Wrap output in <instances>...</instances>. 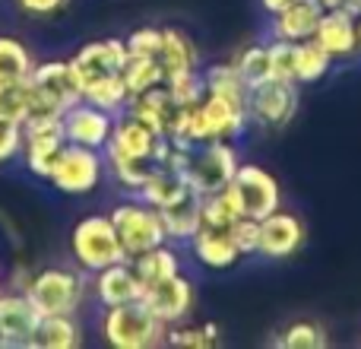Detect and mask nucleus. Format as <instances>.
I'll return each mask as SVG.
<instances>
[{
  "mask_svg": "<svg viewBox=\"0 0 361 349\" xmlns=\"http://www.w3.org/2000/svg\"><path fill=\"white\" fill-rule=\"evenodd\" d=\"M25 295L42 314H76L86 299V276L67 267H44L29 276Z\"/></svg>",
  "mask_w": 361,
  "mask_h": 349,
  "instance_id": "obj_5",
  "label": "nucleus"
},
{
  "mask_svg": "<svg viewBox=\"0 0 361 349\" xmlns=\"http://www.w3.org/2000/svg\"><path fill=\"white\" fill-rule=\"evenodd\" d=\"M180 108H184V105H178V102H175L171 89L165 86V83H159V86H152V89H146V93L133 95L130 105H127V112L137 114V118L143 121V124H149L156 134L169 137L171 127H175V121H178V114H180Z\"/></svg>",
  "mask_w": 361,
  "mask_h": 349,
  "instance_id": "obj_17",
  "label": "nucleus"
},
{
  "mask_svg": "<svg viewBox=\"0 0 361 349\" xmlns=\"http://www.w3.org/2000/svg\"><path fill=\"white\" fill-rule=\"evenodd\" d=\"M70 251H73V261L82 273H99V270L111 267V264L127 261L111 216H102V213L82 216L80 223L73 225Z\"/></svg>",
  "mask_w": 361,
  "mask_h": 349,
  "instance_id": "obj_4",
  "label": "nucleus"
},
{
  "mask_svg": "<svg viewBox=\"0 0 361 349\" xmlns=\"http://www.w3.org/2000/svg\"><path fill=\"white\" fill-rule=\"evenodd\" d=\"M63 146L67 140H63L61 118H32L23 124V159L25 169L35 178L51 181V172H54Z\"/></svg>",
  "mask_w": 361,
  "mask_h": 349,
  "instance_id": "obj_9",
  "label": "nucleus"
},
{
  "mask_svg": "<svg viewBox=\"0 0 361 349\" xmlns=\"http://www.w3.org/2000/svg\"><path fill=\"white\" fill-rule=\"evenodd\" d=\"M241 219V206H238L235 191L222 187L216 194H206L200 200V225H209V229H231V225Z\"/></svg>",
  "mask_w": 361,
  "mask_h": 349,
  "instance_id": "obj_27",
  "label": "nucleus"
},
{
  "mask_svg": "<svg viewBox=\"0 0 361 349\" xmlns=\"http://www.w3.org/2000/svg\"><path fill=\"white\" fill-rule=\"evenodd\" d=\"M105 153L102 150H89V146H76L67 143L57 159L54 172H51V184L61 194L70 197H82V194H92L99 187L102 174H105Z\"/></svg>",
  "mask_w": 361,
  "mask_h": 349,
  "instance_id": "obj_8",
  "label": "nucleus"
},
{
  "mask_svg": "<svg viewBox=\"0 0 361 349\" xmlns=\"http://www.w3.org/2000/svg\"><path fill=\"white\" fill-rule=\"evenodd\" d=\"M231 191L238 197L241 216L263 219L273 210H279V184L260 165H238L235 178H231Z\"/></svg>",
  "mask_w": 361,
  "mask_h": 349,
  "instance_id": "obj_12",
  "label": "nucleus"
},
{
  "mask_svg": "<svg viewBox=\"0 0 361 349\" xmlns=\"http://www.w3.org/2000/svg\"><path fill=\"white\" fill-rule=\"evenodd\" d=\"M314 42L330 57H349L355 51V16L349 10H324L314 29Z\"/></svg>",
  "mask_w": 361,
  "mask_h": 349,
  "instance_id": "obj_20",
  "label": "nucleus"
},
{
  "mask_svg": "<svg viewBox=\"0 0 361 349\" xmlns=\"http://www.w3.org/2000/svg\"><path fill=\"white\" fill-rule=\"evenodd\" d=\"M326 6L320 0H292L288 6H282L279 13H273V32L276 38H286V42H305L314 38L320 16H324Z\"/></svg>",
  "mask_w": 361,
  "mask_h": 349,
  "instance_id": "obj_19",
  "label": "nucleus"
},
{
  "mask_svg": "<svg viewBox=\"0 0 361 349\" xmlns=\"http://www.w3.org/2000/svg\"><path fill=\"white\" fill-rule=\"evenodd\" d=\"M82 99L92 102V105L105 108V112L118 114L130 105V93L124 86V76L121 73H111V76H102V80H92L82 86Z\"/></svg>",
  "mask_w": 361,
  "mask_h": 349,
  "instance_id": "obj_28",
  "label": "nucleus"
},
{
  "mask_svg": "<svg viewBox=\"0 0 361 349\" xmlns=\"http://www.w3.org/2000/svg\"><path fill=\"white\" fill-rule=\"evenodd\" d=\"M273 346L279 349H324L326 346V331L314 321H295V324L282 327L273 337Z\"/></svg>",
  "mask_w": 361,
  "mask_h": 349,
  "instance_id": "obj_33",
  "label": "nucleus"
},
{
  "mask_svg": "<svg viewBox=\"0 0 361 349\" xmlns=\"http://www.w3.org/2000/svg\"><path fill=\"white\" fill-rule=\"evenodd\" d=\"M105 165L111 169V174L124 187L140 191V187H143V181L149 178L152 169H156L159 162H152V159H105Z\"/></svg>",
  "mask_w": 361,
  "mask_h": 349,
  "instance_id": "obj_36",
  "label": "nucleus"
},
{
  "mask_svg": "<svg viewBox=\"0 0 361 349\" xmlns=\"http://www.w3.org/2000/svg\"><path fill=\"white\" fill-rule=\"evenodd\" d=\"M127 54H140V57H156L159 45H162V29L156 25H143V29H133L130 35L124 38Z\"/></svg>",
  "mask_w": 361,
  "mask_h": 349,
  "instance_id": "obj_39",
  "label": "nucleus"
},
{
  "mask_svg": "<svg viewBox=\"0 0 361 349\" xmlns=\"http://www.w3.org/2000/svg\"><path fill=\"white\" fill-rule=\"evenodd\" d=\"M165 343H171V346H190V349H209V346L219 343V331H216V324L175 327V331H165Z\"/></svg>",
  "mask_w": 361,
  "mask_h": 349,
  "instance_id": "obj_37",
  "label": "nucleus"
},
{
  "mask_svg": "<svg viewBox=\"0 0 361 349\" xmlns=\"http://www.w3.org/2000/svg\"><path fill=\"white\" fill-rule=\"evenodd\" d=\"M130 264H133V270H137L143 289L152 286V283H159V280H165V276L178 273V254L169 251L165 244H159V248H152V251H143V254H137Z\"/></svg>",
  "mask_w": 361,
  "mask_h": 349,
  "instance_id": "obj_30",
  "label": "nucleus"
},
{
  "mask_svg": "<svg viewBox=\"0 0 361 349\" xmlns=\"http://www.w3.org/2000/svg\"><path fill=\"white\" fill-rule=\"evenodd\" d=\"M121 76H124V86H127V93H130V99L140 93H146V89L159 86V83H165V73H162L156 57H140V54L127 57Z\"/></svg>",
  "mask_w": 361,
  "mask_h": 349,
  "instance_id": "obj_31",
  "label": "nucleus"
},
{
  "mask_svg": "<svg viewBox=\"0 0 361 349\" xmlns=\"http://www.w3.org/2000/svg\"><path fill=\"white\" fill-rule=\"evenodd\" d=\"M169 165L184 174L190 191L206 197V194H216L231 184V178L238 172V156L228 146V140H206V143L193 146L171 143Z\"/></svg>",
  "mask_w": 361,
  "mask_h": 349,
  "instance_id": "obj_1",
  "label": "nucleus"
},
{
  "mask_svg": "<svg viewBox=\"0 0 361 349\" xmlns=\"http://www.w3.org/2000/svg\"><path fill=\"white\" fill-rule=\"evenodd\" d=\"M140 302H143L162 324H178V321L187 318V312H190V305H193V286L180 273H171V276H165V280L146 286Z\"/></svg>",
  "mask_w": 361,
  "mask_h": 349,
  "instance_id": "obj_15",
  "label": "nucleus"
},
{
  "mask_svg": "<svg viewBox=\"0 0 361 349\" xmlns=\"http://www.w3.org/2000/svg\"><path fill=\"white\" fill-rule=\"evenodd\" d=\"M203 83H206V93L209 95H219V99H225V102H231V105L247 112L250 86L244 83V76L238 73L235 64H212V67L203 73Z\"/></svg>",
  "mask_w": 361,
  "mask_h": 349,
  "instance_id": "obj_26",
  "label": "nucleus"
},
{
  "mask_svg": "<svg viewBox=\"0 0 361 349\" xmlns=\"http://www.w3.org/2000/svg\"><path fill=\"white\" fill-rule=\"evenodd\" d=\"M269 80L295 83V42L276 38L269 45Z\"/></svg>",
  "mask_w": 361,
  "mask_h": 349,
  "instance_id": "obj_38",
  "label": "nucleus"
},
{
  "mask_svg": "<svg viewBox=\"0 0 361 349\" xmlns=\"http://www.w3.org/2000/svg\"><path fill=\"white\" fill-rule=\"evenodd\" d=\"M156 61L165 73V83H169V80H175V76L193 73L200 57H197L193 42L180 29H162V45H159Z\"/></svg>",
  "mask_w": 361,
  "mask_h": 349,
  "instance_id": "obj_23",
  "label": "nucleus"
},
{
  "mask_svg": "<svg viewBox=\"0 0 361 349\" xmlns=\"http://www.w3.org/2000/svg\"><path fill=\"white\" fill-rule=\"evenodd\" d=\"M355 51H361V16H355Z\"/></svg>",
  "mask_w": 361,
  "mask_h": 349,
  "instance_id": "obj_44",
  "label": "nucleus"
},
{
  "mask_svg": "<svg viewBox=\"0 0 361 349\" xmlns=\"http://www.w3.org/2000/svg\"><path fill=\"white\" fill-rule=\"evenodd\" d=\"M193 242V254L203 267L212 270H225L241 257L235 238H231V229H209V225H200L197 235L190 238Z\"/></svg>",
  "mask_w": 361,
  "mask_h": 349,
  "instance_id": "obj_21",
  "label": "nucleus"
},
{
  "mask_svg": "<svg viewBox=\"0 0 361 349\" xmlns=\"http://www.w3.org/2000/svg\"><path fill=\"white\" fill-rule=\"evenodd\" d=\"M35 57L19 38L0 35V80H29Z\"/></svg>",
  "mask_w": 361,
  "mask_h": 349,
  "instance_id": "obj_32",
  "label": "nucleus"
},
{
  "mask_svg": "<svg viewBox=\"0 0 361 349\" xmlns=\"http://www.w3.org/2000/svg\"><path fill=\"white\" fill-rule=\"evenodd\" d=\"M127 45L121 38H99V42H86L73 57L76 76H80V89L92 80H102V76H111V73H121L127 64Z\"/></svg>",
  "mask_w": 361,
  "mask_h": 349,
  "instance_id": "obj_14",
  "label": "nucleus"
},
{
  "mask_svg": "<svg viewBox=\"0 0 361 349\" xmlns=\"http://www.w3.org/2000/svg\"><path fill=\"white\" fill-rule=\"evenodd\" d=\"M16 4L29 16H57L61 10H67L70 0H16Z\"/></svg>",
  "mask_w": 361,
  "mask_h": 349,
  "instance_id": "obj_42",
  "label": "nucleus"
},
{
  "mask_svg": "<svg viewBox=\"0 0 361 349\" xmlns=\"http://www.w3.org/2000/svg\"><path fill=\"white\" fill-rule=\"evenodd\" d=\"M298 112V83L263 80L250 86L247 114L263 127H286Z\"/></svg>",
  "mask_w": 361,
  "mask_h": 349,
  "instance_id": "obj_10",
  "label": "nucleus"
},
{
  "mask_svg": "<svg viewBox=\"0 0 361 349\" xmlns=\"http://www.w3.org/2000/svg\"><path fill=\"white\" fill-rule=\"evenodd\" d=\"M333 57L314 38L295 42V83H317L326 76Z\"/></svg>",
  "mask_w": 361,
  "mask_h": 349,
  "instance_id": "obj_29",
  "label": "nucleus"
},
{
  "mask_svg": "<svg viewBox=\"0 0 361 349\" xmlns=\"http://www.w3.org/2000/svg\"><path fill=\"white\" fill-rule=\"evenodd\" d=\"M169 324L156 318L143 302H127V305L105 308L102 318V333L114 349H152L165 343Z\"/></svg>",
  "mask_w": 361,
  "mask_h": 349,
  "instance_id": "obj_3",
  "label": "nucleus"
},
{
  "mask_svg": "<svg viewBox=\"0 0 361 349\" xmlns=\"http://www.w3.org/2000/svg\"><path fill=\"white\" fill-rule=\"evenodd\" d=\"M235 67H238V73L244 76L247 86H257V83L269 80V45L267 48H263V45H250V48H244L241 54L235 57Z\"/></svg>",
  "mask_w": 361,
  "mask_h": 349,
  "instance_id": "obj_35",
  "label": "nucleus"
},
{
  "mask_svg": "<svg viewBox=\"0 0 361 349\" xmlns=\"http://www.w3.org/2000/svg\"><path fill=\"white\" fill-rule=\"evenodd\" d=\"M29 105H32L29 80H0V118L23 124L29 118Z\"/></svg>",
  "mask_w": 361,
  "mask_h": 349,
  "instance_id": "obj_34",
  "label": "nucleus"
},
{
  "mask_svg": "<svg viewBox=\"0 0 361 349\" xmlns=\"http://www.w3.org/2000/svg\"><path fill=\"white\" fill-rule=\"evenodd\" d=\"M187 191H190L187 178L178 169H171V165L165 162V165H156V169H152V174L143 181V187H140L137 194H140V200H146L149 206L162 210V206L175 203L178 197H184Z\"/></svg>",
  "mask_w": 361,
  "mask_h": 349,
  "instance_id": "obj_25",
  "label": "nucleus"
},
{
  "mask_svg": "<svg viewBox=\"0 0 361 349\" xmlns=\"http://www.w3.org/2000/svg\"><path fill=\"white\" fill-rule=\"evenodd\" d=\"M61 127H63V140L67 143L89 146V150H105L108 137H111V127H114V114L92 105V102L80 99L70 108H63Z\"/></svg>",
  "mask_w": 361,
  "mask_h": 349,
  "instance_id": "obj_11",
  "label": "nucleus"
},
{
  "mask_svg": "<svg viewBox=\"0 0 361 349\" xmlns=\"http://www.w3.org/2000/svg\"><path fill=\"white\" fill-rule=\"evenodd\" d=\"M140 295H143V283H140V276H137V270H133L130 261H118V264H111V267L95 273V299H99L105 308L137 302Z\"/></svg>",
  "mask_w": 361,
  "mask_h": 349,
  "instance_id": "obj_18",
  "label": "nucleus"
},
{
  "mask_svg": "<svg viewBox=\"0 0 361 349\" xmlns=\"http://www.w3.org/2000/svg\"><path fill=\"white\" fill-rule=\"evenodd\" d=\"M102 153H105V159H152V162L165 165L171 153V140L156 134L149 124H143L137 114L124 108L114 114L111 137Z\"/></svg>",
  "mask_w": 361,
  "mask_h": 349,
  "instance_id": "obj_6",
  "label": "nucleus"
},
{
  "mask_svg": "<svg viewBox=\"0 0 361 349\" xmlns=\"http://www.w3.org/2000/svg\"><path fill=\"white\" fill-rule=\"evenodd\" d=\"M29 93H32V105L25 121L61 118L63 108H70L73 102L82 99L80 76H76L70 61H42V64L35 61V67L29 73Z\"/></svg>",
  "mask_w": 361,
  "mask_h": 349,
  "instance_id": "obj_2",
  "label": "nucleus"
},
{
  "mask_svg": "<svg viewBox=\"0 0 361 349\" xmlns=\"http://www.w3.org/2000/svg\"><path fill=\"white\" fill-rule=\"evenodd\" d=\"M42 318L25 289L0 292V346L4 349H29L35 324Z\"/></svg>",
  "mask_w": 361,
  "mask_h": 349,
  "instance_id": "obj_13",
  "label": "nucleus"
},
{
  "mask_svg": "<svg viewBox=\"0 0 361 349\" xmlns=\"http://www.w3.org/2000/svg\"><path fill=\"white\" fill-rule=\"evenodd\" d=\"M114 232L121 238V248H124L127 261H133L143 251H152L159 244H165V229H162V216H159L156 206H149L146 200H127L118 203L111 213Z\"/></svg>",
  "mask_w": 361,
  "mask_h": 349,
  "instance_id": "obj_7",
  "label": "nucleus"
},
{
  "mask_svg": "<svg viewBox=\"0 0 361 349\" xmlns=\"http://www.w3.org/2000/svg\"><path fill=\"white\" fill-rule=\"evenodd\" d=\"M288 4H292V0H263V6H267L269 13H279L282 6H288Z\"/></svg>",
  "mask_w": 361,
  "mask_h": 349,
  "instance_id": "obj_43",
  "label": "nucleus"
},
{
  "mask_svg": "<svg viewBox=\"0 0 361 349\" xmlns=\"http://www.w3.org/2000/svg\"><path fill=\"white\" fill-rule=\"evenodd\" d=\"M0 292H4V286H0Z\"/></svg>",
  "mask_w": 361,
  "mask_h": 349,
  "instance_id": "obj_45",
  "label": "nucleus"
},
{
  "mask_svg": "<svg viewBox=\"0 0 361 349\" xmlns=\"http://www.w3.org/2000/svg\"><path fill=\"white\" fill-rule=\"evenodd\" d=\"M231 238H235L241 254H254L257 244H260V219L241 216L235 225H231Z\"/></svg>",
  "mask_w": 361,
  "mask_h": 349,
  "instance_id": "obj_41",
  "label": "nucleus"
},
{
  "mask_svg": "<svg viewBox=\"0 0 361 349\" xmlns=\"http://www.w3.org/2000/svg\"><path fill=\"white\" fill-rule=\"evenodd\" d=\"M305 244V225L295 213H279L273 210L269 216L260 219V244L257 254L267 257H288Z\"/></svg>",
  "mask_w": 361,
  "mask_h": 349,
  "instance_id": "obj_16",
  "label": "nucleus"
},
{
  "mask_svg": "<svg viewBox=\"0 0 361 349\" xmlns=\"http://www.w3.org/2000/svg\"><path fill=\"white\" fill-rule=\"evenodd\" d=\"M80 343L82 331L73 314H42L29 340V349H76Z\"/></svg>",
  "mask_w": 361,
  "mask_h": 349,
  "instance_id": "obj_22",
  "label": "nucleus"
},
{
  "mask_svg": "<svg viewBox=\"0 0 361 349\" xmlns=\"http://www.w3.org/2000/svg\"><path fill=\"white\" fill-rule=\"evenodd\" d=\"M23 156V124L0 118V165Z\"/></svg>",
  "mask_w": 361,
  "mask_h": 349,
  "instance_id": "obj_40",
  "label": "nucleus"
},
{
  "mask_svg": "<svg viewBox=\"0 0 361 349\" xmlns=\"http://www.w3.org/2000/svg\"><path fill=\"white\" fill-rule=\"evenodd\" d=\"M200 194L197 191H187L184 197H178L175 203L162 206L159 216H162V229L165 238H178V242H187V238L197 235L200 229Z\"/></svg>",
  "mask_w": 361,
  "mask_h": 349,
  "instance_id": "obj_24",
  "label": "nucleus"
}]
</instances>
